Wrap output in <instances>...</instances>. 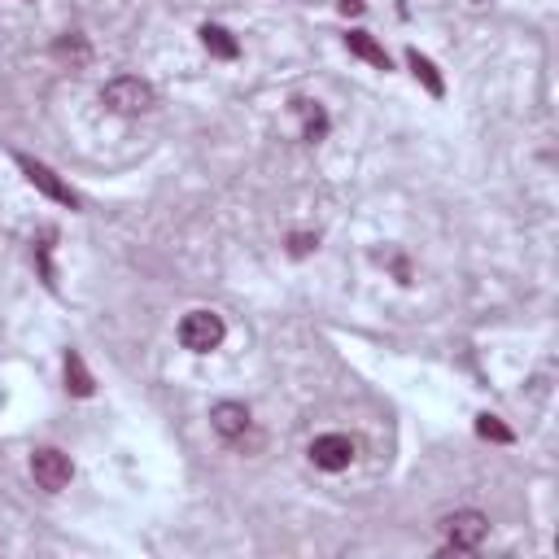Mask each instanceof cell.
I'll return each mask as SVG.
<instances>
[{
  "label": "cell",
  "instance_id": "10",
  "mask_svg": "<svg viewBox=\"0 0 559 559\" xmlns=\"http://www.w3.org/2000/svg\"><path fill=\"white\" fill-rule=\"evenodd\" d=\"M66 389L75 398H92V376H88V367H83V359L75 350L66 354Z\"/></svg>",
  "mask_w": 559,
  "mask_h": 559
},
{
  "label": "cell",
  "instance_id": "6",
  "mask_svg": "<svg viewBox=\"0 0 559 559\" xmlns=\"http://www.w3.org/2000/svg\"><path fill=\"white\" fill-rule=\"evenodd\" d=\"M18 166H22V171H27V180H31L35 188H40L44 197L62 201V206H75V193H70V188H66L62 180H57V175H53L44 162H35V158H18Z\"/></svg>",
  "mask_w": 559,
  "mask_h": 559
},
{
  "label": "cell",
  "instance_id": "4",
  "mask_svg": "<svg viewBox=\"0 0 559 559\" xmlns=\"http://www.w3.org/2000/svg\"><path fill=\"white\" fill-rule=\"evenodd\" d=\"M31 477H35V485L40 490H49V494H57V490H66L70 485V477H75V468H70V455H62V450H35V459H31Z\"/></svg>",
  "mask_w": 559,
  "mask_h": 559
},
{
  "label": "cell",
  "instance_id": "7",
  "mask_svg": "<svg viewBox=\"0 0 559 559\" xmlns=\"http://www.w3.org/2000/svg\"><path fill=\"white\" fill-rule=\"evenodd\" d=\"M210 424H214L219 437L236 442V437H245V428H249V411L241 407V402H219V407L210 411Z\"/></svg>",
  "mask_w": 559,
  "mask_h": 559
},
{
  "label": "cell",
  "instance_id": "5",
  "mask_svg": "<svg viewBox=\"0 0 559 559\" xmlns=\"http://www.w3.org/2000/svg\"><path fill=\"white\" fill-rule=\"evenodd\" d=\"M311 459H315V468H324V472H341V468H350V463H354V442L346 433L315 437V442H311Z\"/></svg>",
  "mask_w": 559,
  "mask_h": 559
},
{
  "label": "cell",
  "instance_id": "9",
  "mask_svg": "<svg viewBox=\"0 0 559 559\" xmlns=\"http://www.w3.org/2000/svg\"><path fill=\"white\" fill-rule=\"evenodd\" d=\"M201 44L214 53V57H223V62H232L236 53H241V44L232 40V31H223V27H214V22H206L201 27Z\"/></svg>",
  "mask_w": 559,
  "mask_h": 559
},
{
  "label": "cell",
  "instance_id": "3",
  "mask_svg": "<svg viewBox=\"0 0 559 559\" xmlns=\"http://www.w3.org/2000/svg\"><path fill=\"white\" fill-rule=\"evenodd\" d=\"M442 529H446L450 551H477L485 542V533H490V520L481 511H455V516L442 520Z\"/></svg>",
  "mask_w": 559,
  "mask_h": 559
},
{
  "label": "cell",
  "instance_id": "11",
  "mask_svg": "<svg viewBox=\"0 0 559 559\" xmlns=\"http://www.w3.org/2000/svg\"><path fill=\"white\" fill-rule=\"evenodd\" d=\"M297 114H302V127H306V140H324V132H328V114L319 110V105H311V101H297L293 105Z\"/></svg>",
  "mask_w": 559,
  "mask_h": 559
},
{
  "label": "cell",
  "instance_id": "15",
  "mask_svg": "<svg viewBox=\"0 0 559 559\" xmlns=\"http://www.w3.org/2000/svg\"><path fill=\"white\" fill-rule=\"evenodd\" d=\"M341 14H363V0H341Z\"/></svg>",
  "mask_w": 559,
  "mask_h": 559
},
{
  "label": "cell",
  "instance_id": "2",
  "mask_svg": "<svg viewBox=\"0 0 559 559\" xmlns=\"http://www.w3.org/2000/svg\"><path fill=\"white\" fill-rule=\"evenodd\" d=\"M101 101L110 105L114 114H145L153 110V88L145 79H136V75H123V79H114V83H105V92H101Z\"/></svg>",
  "mask_w": 559,
  "mask_h": 559
},
{
  "label": "cell",
  "instance_id": "8",
  "mask_svg": "<svg viewBox=\"0 0 559 559\" xmlns=\"http://www.w3.org/2000/svg\"><path fill=\"white\" fill-rule=\"evenodd\" d=\"M346 49H350L354 57H363V62H372L376 70H389V53L380 49V44H376L367 31H350V35H346Z\"/></svg>",
  "mask_w": 559,
  "mask_h": 559
},
{
  "label": "cell",
  "instance_id": "14",
  "mask_svg": "<svg viewBox=\"0 0 559 559\" xmlns=\"http://www.w3.org/2000/svg\"><path fill=\"white\" fill-rule=\"evenodd\" d=\"M311 249H315L311 236H293V254H311Z\"/></svg>",
  "mask_w": 559,
  "mask_h": 559
},
{
  "label": "cell",
  "instance_id": "12",
  "mask_svg": "<svg viewBox=\"0 0 559 559\" xmlns=\"http://www.w3.org/2000/svg\"><path fill=\"white\" fill-rule=\"evenodd\" d=\"M407 62H411V70H415V79H424V88L433 92V97H442L446 83H442V75H437V66L428 62V57H420V53H407Z\"/></svg>",
  "mask_w": 559,
  "mask_h": 559
},
{
  "label": "cell",
  "instance_id": "13",
  "mask_svg": "<svg viewBox=\"0 0 559 559\" xmlns=\"http://www.w3.org/2000/svg\"><path fill=\"white\" fill-rule=\"evenodd\" d=\"M477 433L490 437V442H511V428L498 424V415H477Z\"/></svg>",
  "mask_w": 559,
  "mask_h": 559
},
{
  "label": "cell",
  "instance_id": "1",
  "mask_svg": "<svg viewBox=\"0 0 559 559\" xmlns=\"http://www.w3.org/2000/svg\"><path fill=\"white\" fill-rule=\"evenodd\" d=\"M223 319L214 315V311H188L180 319V346L184 350H193V354H210V350H219L223 346Z\"/></svg>",
  "mask_w": 559,
  "mask_h": 559
}]
</instances>
